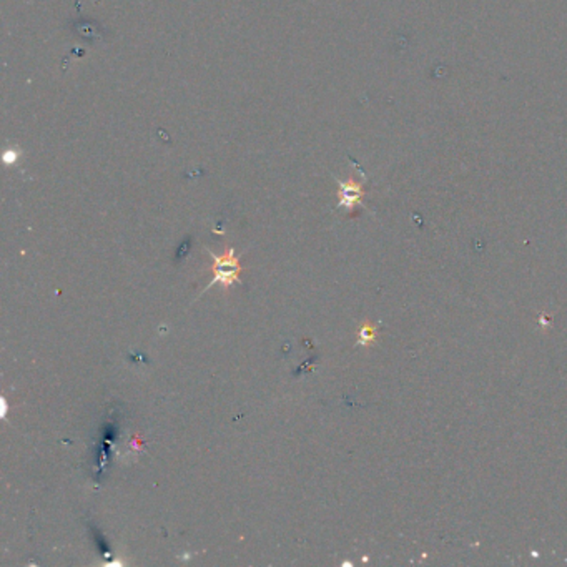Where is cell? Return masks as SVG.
I'll return each mask as SVG.
<instances>
[{"label":"cell","instance_id":"6da1fadb","mask_svg":"<svg viewBox=\"0 0 567 567\" xmlns=\"http://www.w3.org/2000/svg\"><path fill=\"white\" fill-rule=\"evenodd\" d=\"M211 259H213V266H211V271H213V279L210 281V285L206 288H211L213 285H222L225 288L233 285L235 281L239 279V271H242V265L237 258H235V250L228 248V251L223 253V257H217V255L210 253Z\"/></svg>","mask_w":567,"mask_h":567},{"label":"cell","instance_id":"7a4b0ae2","mask_svg":"<svg viewBox=\"0 0 567 567\" xmlns=\"http://www.w3.org/2000/svg\"><path fill=\"white\" fill-rule=\"evenodd\" d=\"M359 198H361V190H359L358 186H351V185L345 186V185H343V189H341V205H346L350 208V206H353Z\"/></svg>","mask_w":567,"mask_h":567},{"label":"cell","instance_id":"3957f363","mask_svg":"<svg viewBox=\"0 0 567 567\" xmlns=\"http://www.w3.org/2000/svg\"><path fill=\"white\" fill-rule=\"evenodd\" d=\"M374 339V326L365 325L361 330H359V343L361 345H370Z\"/></svg>","mask_w":567,"mask_h":567}]
</instances>
